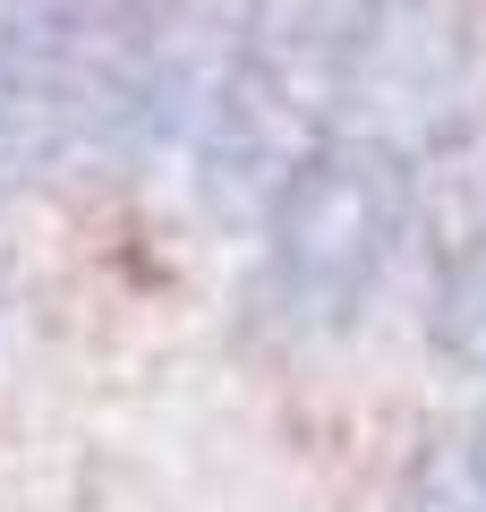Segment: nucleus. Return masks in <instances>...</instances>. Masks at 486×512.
<instances>
[{"instance_id":"nucleus-1","label":"nucleus","mask_w":486,"mask_h":512,"mask_svg":"<svg viewBox=\"0 0 486 512\" xmlns=\"http://www.w3.org/2000/svg\"><path fill=\"white\" fill-rule=\"evenodd\" d=\"M265 205V316L290 342H316L376 299L401 248V222H410V163L401 146H376V137H324L282 171Z\"/></svg>"},{"instance_id":"nucleus-2","label":"nucleus","mask_w":486,"mask_h":512,"mask_svg":"<svg viewBox=\"0 0 486 512\" xmlns=\"http://www.w3.org/2000/svg\"><path fill=\"white\" fill-rule=\"evenodd\" d=\"M9 18H18V0H0V35H9Z\"/></svg>"}]
</instances>
